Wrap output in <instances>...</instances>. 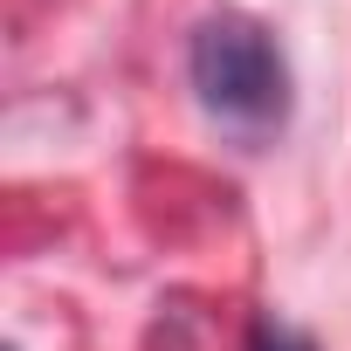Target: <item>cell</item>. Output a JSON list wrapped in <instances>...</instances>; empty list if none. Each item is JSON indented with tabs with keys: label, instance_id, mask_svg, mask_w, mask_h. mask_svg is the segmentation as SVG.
Returning a JSON list of instances; mask_svg holds the SVG:
<instances>
[{
	"label": "cell",
	"instance_id": "6da1fadb",
	"mask_svg": "<svg viewBox=\"0 0 351 351\" xmlns=\"http://www.w3.org/2000/svg\"><path fill=\"white\" fill-rule=\"evenodd\" d=\"M186 83L200 110L241 138H269L289 117V62L255 14H234V8L207 14L186 42Z\"/></svg>",
	"mask_w": 351,
	"mask_h": 351
},
{
	"label": "cell",
	"instance_id": "7a4b0ae2",
	"mask_svg": "<svg viewBox=\"0 0 351 351\" xmlns=\"http://www.w3.org/2000/svg\"><path fill=\"white\" fill-rule=\"evenodd\" d=\"M248 351H317V337H310V330H296V324H282V317H255Z\"/></svg>",
	"mask_w": 351,
	"mask_h": 351
}]
</instances>
